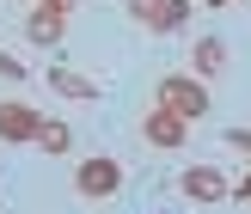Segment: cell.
I'll return each mask as SVG.
<instances>
[{
	"label": "cell",
	"mask_w": 251,
	"mask_h": 214,
	"mask_svg": "<svg viewBox=\"0 0 251 214\" xmlns=\"http://www.w3.org/2000/svg\"><path fill=\"white\" fill-rule=\"evenodd\" d=\"M159 104L178 110L184 122H202L215 98H208V80H196V73H166V80H159Z\"/></svg>",
	"instance_id": "cell-1"
},
{
	"label": "cell",
	"mask_w": 251,
	"mask_h": 214,
	"mask_svg": "<svg viewBox=\"0 0 251 214\" xmlns=\"http://www.w3.org/2000/svg\"><path fill=\"white\" fill-rule=\"evenodd\" d=\"M74 190L92 196V202H110V196L123 190V166L117 159H86V166L74 171Z\"/></svg>",
	"instance_id": "cell-2"
},
{
	"label": "cell",
	"mask_w": 251,
	"mask_h": 214,
	"mask_svg": "<svg viewBox=\"0 0 251 214\" xmlns=\"http://www.w3.org/2000/svg\"><path fill=\"white\" fill-rule=\"evenodd\" d=\"M141 135H147V147H184V135H190V122H184L178 110L153 104V110L141 117Z\"/></svg>",
	"instance_id": "cell-3"
},
{
	"label": "cell",
	"mask_w": 251,
	"mask_h": 214,
	"mask_svg": "<svg viewBox=\"0 0 251 214\" xmlns=\"http://www.w3.org/2000/svg\"><path fill=\"white\" fill-rule=\"evenodd\" d=\"M184 196H190V202H227L233 184H227L221 166H190V171H184Z\"/></svg>",
	"instance_id": "cell-4"
},
{
	"label": "cell",
	"mask_w": 251,
	"mask_h": 214,
	"mask_svg": "<svg viewBox=\"0 0 251 214\" xmlns=\"http://www.w3.org/2000/svg\"><path fill=\"white\" fill-rule=\"evenodd\" d=\"M49 92L74 98V104H98V80H86V73H74L68 61H55V68H49Z\"/></svg>",
	"instance_id": "cell-5"
},
{
	"label": "cell",
	"mask_w": 251,
	"mask_h": 214,
	"mask_svg": "<svg viewBox=\"0 0 251 214\" xmlns=\"http://www.w3.org/2000/svg\"><path fill=\"white\" fill-rule=\"evenodd\" d=\"M25 37H31V43H61V37H68V6H31Z\"/></svg>",
	"instance_id": "cell-6"
},
{
	"label": "cell",
	"mask_w": 251,
	"mask_h": 214,
	"mask_svg": "<svg viewBox=\"0 0 251 214\" xmlns=\"http://www.w3.org/2000/svg\"><path fill=\"white\" fill-rule=\"evenodd\" d=\"M37 110L31 104H0V141H12V147H31V135H37Z\"/></svg>",
	"instance_id": "cell-7"
},
{
	"label": "cell",
	"mask_w": 251,
	"mask_h": 214,
	"mask_svg": "<svg viewBox=\"0 0 251 214\" xmlns=\"http://www.w3.org/2000/svg\"><path fill=\"white\" fill-rule=\"evenodd\" d=\"M221 68H227V43H221V37H196V49H190V73H196V80H215Z\"/></svg>",
	"instance_id": "cell-8"
},
{
	"label": "cell",
	"mask_w": 251,
	"mask_h": 214,
	"mask_svg": "<svg viewBox=\"0 0 251 214\" xmlns=\"http://www.w3.org/2000/svg\"><path fill=\"white\" fill-rule=\"evenodd\" d=\"M31 147H43V153H68V147H74V129H68L61 117H43L37 135H31Z\"/></svg>",
	"instance_id": "cell-9"
},
{
	"label": "cell",
	"mask_w": 251,
	"mask_h": 214,
	"mask_svg": "<svg viewBox=\"0 0 251 214\" xmlns=\"http://www.w3.org/2000/svg\"><path fill=\"white\" fill-rule=\"evenodd\" d=\"M190 6H196V0H166L159 19H153V31L159 37H166V31H184V24H190Z\"/></svg>",
	"instance_id": "cell-10"
},
{
	"label": "cell",
	"mask_w": 251,
	"mask_h": 214,
	"mask_svg": "<svg viewBox=\"0 0 251 214\" xmlns=\"http://www.w3.org/2000/svg\"><path fill=\"white\" fill-rule=\"evenodd\" d=\"M159 6H166V0H129V19H135V24H147V31H153V19H159Z\"/></svg>",
	"instance_id": "cell-11"
},
{
	"label": "cell",
	"mask_w": 251,
	"mask_h": 214,
	"mask_svg": "<svg viewBox=\"0 0 251 214\" xmlns=\"http://www.w3.org/2000/svg\"><path fill=\"white\" fill-rule=\"evenodd\" d=\"M0 80H25V61L6 55V49H0Z\"/></svg>",
	"instance_id": "cell-12"
},
{
	"label": "cell",
	"mask_w": 251,
	"mask_h": 214,
	"mask_svg": "<svg viewBox=\"0 0 251 214\" xmlns=\"http://www.w3.org/2000/svg\"><path fill=\"white\" fill-rule=\"evenodd\" d=\"M221 141H227V147H239V153H251V129H227Z\"/></svg>",
	"instance_id": "cell-13"
},
{
	"label": "cell",
	"mask_w": 251,
	"mask_h": 214,
	"mask_svg": "<svg viewBox=\"0 0 251 214\" xmlns=\"http://www.w3.org/2000/svg\"><path fill=\"white\" fill-rule=\"evenodd\" d=\"M233 196H239V202H251V171H245V184H239V190H233Z\"/></svg>",
	"instance_id": "cell-14"
},
{
	"label": "cell",
	"mask_w": 251,
	"mask_h": 214,
	"mask_svg": "<svg viewBox=\"0 0 251 214\" xmlns=\"http://www.w3.org/2000/svg\"><path fill=\"white\" fill-rule=\"evenodd\" d=\"M37 6H74V0H37Z\"/></svg>",
	"instance_id": "cell-15"
},
{
	"label": "cell",
	"mask_w": 251,
	"mask_h": 214,
	"mask_svg": "<svg viewBox=\"0 0 251 214\" xmlns=\"http://www.w3.org/2000/svg\"><path fill=\"white\" fill-rule=\"evenodd\" d=\"M202 6H215V12H221V6H233V0H202Z\"/></svg>",
	"instance_id": "cell-16"
}]
</instances>
